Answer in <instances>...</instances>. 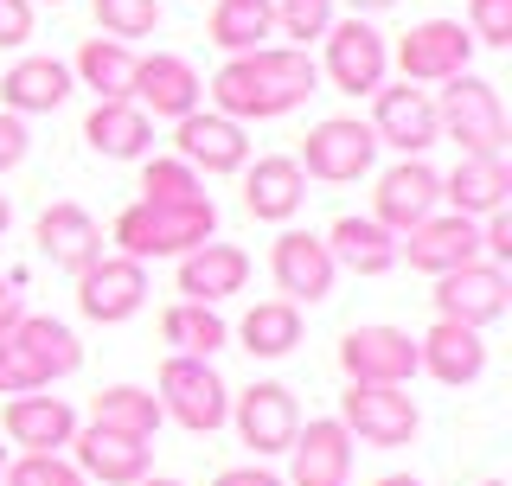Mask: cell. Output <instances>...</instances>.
<instances>
[{"instance_id":"6da1fadb","label":"cell","mask_w":512,"mask_h":486,"mask_svg":"<svg viewBox=\"0 0 512 486\" xmlns=\"http://www.w3.org/2000/svg\"><path fill=\"white\" fill-rule=\"evenodd\" d=\"M320 90V64L301 52V45H256V52H237L212 71V96L218 116L231 122H276V116H295L301 103Z\"/></svg>"},{"instance_id":"7a4b0ae2","label":"cell","mask_w":512,"mask_h":486,"mask_svg":"<svg viewBox=\"0 0 512 486\" xmlns=\"http://www.w3.org/2000/svg\"><path fill=\"white\" fill-rule=\"evenodd\" d=\"M212 231H218V205L212 199H199V205H148V199H135L116 218V256H135V263L173 256V263H180V256L199 250Z\"/></svg>"},{"instance_id":"3957f363","label":"cell","mask_w":512,"mask_h":486,"mask_svg":"<svg viewBox=\"0 0 512 486\" xmlns=\"http://www.w3.org/2000/svg\"><path fill=\"white\" fill-rule=\"evenodd\" d=\"M160 416L167 423H180L192 435H212L231 423V384L218 378L212 359H186V352H167V365H160Z\"/></svg>"},{"instance_id":"277c9868","label":"cell","mask_w":512,"mask_h":486,"mask_svg":"<svg viewBox=\"0 0 512 486\" xmlns=\"http://www.w3.org/2000/svg\"><path fill=\"white\" fill-rule=\"evenodd\" d=\"M436 122H442V141H455L461 154H506V141H512L500 90H493L487 77H474V71H461V77L442 84Z\"/></svg>"},{"instance_id":"5b68a950","label":"cell","mask_w":512,"mask_h":486,"mask_svg":"<svg viewBox=\"0 0 512 486\" xmlns=\"http://www.w3.org/2000/svg\"><path fill=\"white\" fill-rule=\"evenodd\" d=\"M320 77L340 96H372L384 77H391V45H384V32L372 20H359V13L333 20L327 39H320Z\"/></svg>"},{"instance_id":"8992f818","label":"cell","mask_w":512,"mask_h":486,"mask_svg":"<svg viewBox=\"0 0 512 486\" xmlns=\"http://www.w3.org/2000/svg\"><path fill=\"white\" fill-rule=\"evenodd\" d=\"M340 429L352 442H372V448H410L416 429H423V410H416L410 384H346Z\"/></svg>"},{"instance_id":"52a82bcc","label":"cell","mask_w":512,"mask_h":486,"mask_svg":"<svg viewBox=\"0 0 512 486\" xmlns=\"http://www.w3.org/2000/svg\"><path fill=\"white\" fill-rule=\"evenodd\" d=\"M372 160H378L372 122H359V116H327V122L308 128V141H301L295 167L308 173V180L352 186V180H365V173H372Z\"/></svg>"},{"instance_id":"ba28073f","label":"cell","mask_w":512,"mask_h":486,"mask_svg":"<svg viewBox=\"0 0 512 486\" xmlns=\"http://www.w3.org/2000/svg\"><path fill=\"white\" fill-rule=\"evenodd\" d=\"M436 320H455V327H474V333H487L493 320H506V307H512V275L500 263H461V269H448L436 275Z\"/></svg>"},{"instance_id":"9c48e42d","label":"cell","mask_w":512,"mask_h":486,"mask_svg":"<svg viewBox=\"0 0 512 486\" xmlns=\"http://www.w3.org/2000/svg\"><path fill=\"white\" fill-rule=\"evenodd\" d=\"M372 135H378V148H391L404 160H423L442 141L436 96L423 84H378L372 90Z\"/></svg>"},{"instance_id":"30bf717a","label":"cell","mask_w":512,"mask_h":486,"mask_svg":"<svg viewBox=\"0 0 512 486\" xmlns=\"http://www.w3.org/2000/svg\"><path fill=\"white\" fill-rule=\"evenodd\" d=\"M141 307H148V263H135V256H96L77 275V314L96 327H122Z\"/></svg>"},{"instance_id":"8fae6325","label":"cell","mask_w":512,"mask_h":486,"mask_svg":"<svg viewBox=\"0 0 512 486\" xmlns=\"http://www.w3.org/2000/svg\"><path fill=\"white\" fill-rule=\"evenodd\" d=\"M231 423H237V442H244L256 461H269V455H288V442H295V429H301V403H295L288 384L263 378V384H250L244 397H231Z\"/></svg>"},{"instance_id":"7c38bea8","label":"cell","mask_w":512,"mask_h":486,"mask_svg":"<svg viewBox=\"0 0 512 486\" xmlns=\"http://www.w3.org/2000/svg\"><path fill=\"white\" fill-rule=\"evenodd\" d=\"M391 64L404 71V84H448V77H461L474 64V39L461 20H423L397 39Z\"/></svg>"},{"instance_id":"4fadbf2b","label":"cell","mask_w":512,"mask_h":486,"mask_svg":"<svg viewBox=\"0 0 512 486\" xmlns=\"http://www.w3.org/2000/svg\"><path fill=\"white\" fill-rule=\"evenodd\" d=\"M340 371L346 384H410L416 378V339L404 327H346L340 333Z\"/></svg>"},{"instance_id":"5bb4252c","label":"cell","mask_w":512,"mask_h":486,"mask_svg":"<svg viewBox=\"0 0 512 486\" xmlns=\"http://www.w3.org/2000/svg\"><path fill=\"white\" fill-rule=\"evenodd\" d=\"M173 160H186L192 173H244L250 167V135L244 122L218 116V109H192L173 122Z\"/></svg>"},{"instance_id":"9a60e30c","label":"cell","mask_w":512,"mask_h":486,"mask_svg":"<svg viewBox=\"0 0 512 486\" xmlns=\"http://www.w3.org/2000/svg\"><path fill=\"white\" fill-rule=\"evenodd\" d=\"M397 263H410L416 275H448L461 263H480V218L429 212L416 231L397 237Z\"/></svg>"},{"instance_id":"2e32d148","label":"cell","mask_w":512,"mask_h":486,"mask_svg":"<svg viewBox=\"0 0 512 486\" xmlns=\"http://www.w3.org/2000/svg\"><path fill=\"white\" fill-rule=\"evenodd\" d=\"M429 212H442V173L429 167V160H397L391 173H378V192H372V212L391 237L416 231Z\"/></svg>"},{"instance_id":"e0dca14e","label":"cell","mask_w":512,"mask_h":486,"mask_svg":"<svg viewBox=\"0 0 512 486\" xmlns=\"http://www.w3.org/2000/svg\"><path fill=\"white\" fill-rule=\"evenodd\" d=\"M269 275H276L282 301H327L333 282H340V263L327 256V243H320L314 231H282L276 243H269Z\"/></svg>"},{"instance_id":"ac0fdd59","label":"cell","mask_w":512,"mask_h":486,"mask_svg":"<svg viewBox=\"0 0 512 486\" xmlns=\"http://www.w3.org/2000/svg\"><path fill=\"white\" fill-rule=\"evenodd\" d=\"M352 480V435L340 416H314L288 442V480L282 486H346Z\"/></svg>"},{"instance_id":"d6986e66","label":"cell","mask_w":512,"mask_h":486,"mask_svg":"<svg viewBox=\"0 0 512 486\" xmlns=\"http://www.w3.org/2000/svg\"><path fill=\"white\" fill-rule=\"evenodd\" d=\"M128 103H141L148 116L180 122V116H192V109L205 103V77L192 71V58H180V52L135 58V90H128Z\"/></svg>"},{"instance_id":"ffe728a7","label":"cell","mask_w":512,"mask_h":486,"mask_svg":"<svg viewBox=\"0 0 512 486\" xmlns=\"http://www.w3.org/2000/svg\"><path fill=\"white\" fill-rule=\"evenodd\" d=\"M71 467L84 480H103V486H135L154 467V448L135 442V435L103 429V423H77V435H71Z\"/></svg>"},{"instance_id":"44dd1931","label":"cell","mask_w":512,"mask_h":486,"mask_svg":"<svg viewBox=\"0 0 512 486\" xmlns=\"http://www.w3.org/2000/svg\"><path fill=\"white\" fill-rule=\"evenodd\" d=\"M0 429H7V442L26 448V455H64V448H71V435H77V410L64 397L26 391V397H7Z\"/></svg>"},{"instance_id":"7402d4cb","label":"cell","mask_w":512,"mask_h":486,"mask_svg":"<svg viewBox=\"0 0 512 486\" xmlns=\"http://www.w3.org/2000/svg\"><path fill=\"white\" fill-rule=\"evenodd\" d=\"M32 243H39V256H45L52 269L84 275L96 256H103V224H96L84 205L58 199V205H45V212H39V224H32Z\"/></svg>"},{"instance_id":"603a6c76","label":"cell","mask_w":512,"mask_h":486,"mask_svg":"<svg viewBox=\"0 0 512 486\" xmlns=\"http://www.w3.org/2000/svg\"><path fill=\"white\" fill-rule=\"evenodd\" d=\"M173 282H180V301H205V307H218V301L244 295V282H250V256L237 250V243L205 237L199 250H186V256H180Z\"/></svg>"},{"instance_id":"cb8c5ba5","label":"cell","mask_w":512,"mask_h":486,"mask_svg":"<svg viewBox=\"0 0 512 486\" xmlns=\"http://www.w3.org/2000/svg\"><path fill=\"white\" fill-rule=\"evenodd\" d=\"M506 199H512V160L506 154H461L455 173H442V205L461 218L506 212Z\"/></svg>"},{"instance_id":"d4e9b609","label":"cell","mask_w":512,"mask_h":486,"mask_svg":"<svg viewBox=\"0 0 512 486\" xmlns=\"http://www.w3.org/2000/svg\"><path fill=\"white\" fill-rule=\"evenodd\" d=\"M308 205V173L295 167V154H263L244 167V212L256 224H288Z\"/></svg>"},{"instance_id":"484cf974","label":"cell","mask_w":512,"mask_h":486,"mask_svg":"<svg viewBox=\"0 0 512 486\" xmlns=\"http://www.w3.org/2000/svg\"><path fill=\"white\" fill-rule=\"evenodd\" d=\"M416 371H429L436 384L448 391H461V384H474L480 371H487V339L474 327H455V320H436L423 339H416Z\"/></svg>"},{"instance_id":"4316f807","label":"cell","mask_w":512,"mask_h":486,"mask_svg":"<svg viewBox=\"0 0 512 486\" xmlns=\"http://www.w3.org/2000/svg\"><path fill=\"white\" fill-rule=\"evenodd\" d=\"M7 346L32 365V378H39L45 391L84 365V346H77V333L64 327V320H52V314H20V327L7 333Z\"/></svg>"},{"instance_id":"83f0119b","label":"cell","mask_w":512,"mask_h":486,"mask_svg":"<svg viewBox=\"0 0 512 486\" xmlns=\"http://www.w3.org/2000/svg\"><path fill=\"white\" fill-rule=\"evenodd\" d=\"M77 77L64 58H20L7 77H0V109L7 116H52L58 103H71Z\"/></svg>"},{"instance_id":"f1b7e54d","label":"cell","mask_w":512,"mask_h":486,"mask_svg":"<svg viewBox=\"0 0 512 486\" xmlns=\"http://www.w3.org/2000/svg\"><path fill=\"white\" fill-rule=\"evenodd\" d=\"M84 141L103 160H148L154 148V116L141 103H96L84 116Z\"/></svg>"},{"instance_id":"f546056e","label":"cell","mask_w":512,"mask_h":486,"mask_svg":"<svg viewBox=\"0 0 512 486\" xmlns=\"http://www.w3.org/2000/svg\"><path fill=\"white\" fill-rule=\"evenodd\" d=\"M327 256L340 269H352V275H384V269H397V237L384 231L378 218H359V212H346V218H333L327 224Z\"/></svg>"},{"instance_id":"4dcf8cb0","label":"cell","mask_w":512,"mask_h":486,"mask_svg":"<svg viewBox=\"0 0 512 486\" xmlns=\"http://www.w3.org/2000/svg\"><path fill=\"white\" fill-rule=\"evenodd\" d=\"M71 77L84 84L96 103H128V90H135V45L122 39H84L71 58Z\"/></svg>"},{"instance_id":"1f68e13d","label":"cell","mask_w":512,"mask_h":486,"mask_svg":"<svg viewBox=\"0 0 512 486\" xmlns=\"http://www.w3.org/2000/svg\"><path fill=\"white\" fill-rule=\"evenodd\" d=\"M160 339H167L173 352H186V359H212V352L231 346V327H224V314L205 307V301H173L167 314H160Z\"/></svg>"},{"instance_id":"d6a6232c","label":"cell","mask_w":512,"mask_h":486,"mask_svg":"<svg viewBox=\"0 0 512 486\" xmlns=\"http://www.w3.org/2000/svg\"><path fill=\"white\" fill-rule=\"evenodd\" d=\"M301 333H308V320H301L295 301H256L244 314V327H237L250 359H288L301 346Z\"/></svg>"},{"instance_id":"836d02e7","label":"cell","mask_w":512,"mask_h":486,"mask_svg":"<svg viewBox=\"0 0 512 486\" xmlns=\"http://www.w3.org/2000/svg\"><path fill=\"white\" fill-rule=\"evenodd\" d=\"M90 423H103L116 435H135V442H154V429L167 423V416H160L154 391H141V384H109V391L90 397Z\"/></svg>"},{"instance_id":"e575fe53","label":"cell","mask_w":512,"mask_h":486,"mask_svg":"<svg viewBox=\"0 0 512 486\" xmlns=\"http://www.w3.org/2000/svg\"><path fill=\"white\" fill-rule=\"evenodd\" d=\"M205 32H212V45L224 58L256 52V45H269V32H276V7H269V0H218Z\"/></svg>"},{"instance_id":"d590c367","label":"cell","mask_w":512,"mask_h":486,"mask_svg":"<svg viewBox=\"0 0 512 486\" xmlns=\"http://www.w3.org/2000/svg\"><path fill=\"white\" fill-rule=\"evenodd\" d=\"M141 199L148 205H199L212 192H205V173H192L186 160L160 154V160H141Z\"/></svg>"},{"instance_id":"8d00e7d4","label":"cell","mask_w":512,"mask_h":486,"mask_svg":"<svg viewBox=\"0 0 512 486\" xmlns=\"http://www.w3.org/2000/svg\"><path fill=\"white\" fill-rule=\"evenodd\" d=\"M269 7H276V32H282V39H295L301 52L320 45V39H327V26L340 20L333 0H269Z\"/></svg>"},{"instance_id":"74e56055","label":"cell","mask_w":512,"mask_h":486,"mask_svg":"<svg viewBox=\"0 0 512 486\" xmlns=\"http://www.w3.org/2000/svg\"><path fill=\"white\" fill-rule=\"evenodd\" d=\"M96 26L109 32V39H148V32L160 26V0H90Z\"/></svg>"},{"instance_id":"f35d334b","label":"cell","mask_w":512,"mask_h":486,"mask_svg":"<svg viewBox=\"0 0 512 486\" xmlns=\"http://www.w3.org/2000/svg\"><path fill=\"white\" fill-rule=\"evenodd\" d=\"M0 486H90V480L71 467V455H20V461H7Z\"/></svg>"},{"instance_id":"ab89813d","label":"cell","mask_w":512,"mask_h":486,"mask_svg":"<svg viewBox=\"0 0 512 486\" xmlns=\"http://www.w3.org/2000/svg\"><path fill=\"white\" fill-rule=\"evenodd\" d=\"M468 39L506 52L512 45V0H468Z\"/></svg>"},{"instance_id":"60d3db41","label":"cell","mask_w":512,"mask_h":486,"mask_svg":"<svg viewBox=\"0 0 512 486\" xmlns=\"http://www.w3.org/2000/svg\"><path fill=\"white\" fill-rule=\"evenodd\" d=\"M32 0H0V52H20V45L32 39Z\"/></svg>"},{"instance_id":"b9f144b4","label":"cell","mask_w":512,"mask_h":486,"mask_svg":"<svg viewBox=\"0 0 512 486\" xmlns=\"http://www.w3.org/2000/svg\"><path fill=\"white\" fill-rule=\"evenodd\" d=\"M26 391H45V384L32 378V365L7 346V333H0V397H26Z\"/></svg>"},{"instance_id":"7bdbcfd3","label":"cell","mask_w":512,"mask_h":486,"mask_svg":"<svg viewBox=\"0 0 512 486\" xmlns=\"http://www.w3.org/2000/svg\"><path fill=\"white\" fill-rule=\"evenodd\" d=\"M26 154H32L26 116H7V109H0V173H13V167H20Z\"/></svg>"},{"instance_id":"ee69618b","label":"cell","mask_w":512,"mask_h":486,"mask_svg":"<svg viewBox=\"0 0 512 486\" xmlns=\"http://www.w3.org/2000/svg\"><path fill=\"white\" fill-rule=\"evenodd\" d=\"M212 486H282V474H269L263 461H250V467H224Z\"/></svg>"},{"instance_id":"f6af8a7d","label":"cell","mask_w":512,"mask_h":486,"mask_svg":"<svg viewBox=\"0 0 512 486\" xmlns=\"http://www.w3.org/2000/svg\"><path fill=\"white\" fill-rule=\"evenodd\" d=\"M20 314H26V295L7 282V275H0V333H13V327H20Z\"/></svg>"},{"instance_id":"bcb514c9","label":"cell","mask_w":512,"mask_h":486,"mask_svg":"<svg viewBox=\"0 0 512 486\" xmlns=\"http://www.w3.org/2000/svg\"><path fill=\"white\" fill-rule=\"evenodd\" d=\"M333 7H346V13H359V20H372V13H391L397 0H333Z\"/></svg>"},{"instance_id":"7dc6e473","label":"cell","mask_w":512,"mask_h":486,"mask_svg":"<svg viewBox=\"0 0 512 486\" xmlns=\"http://www.w3.org/2000/svg\"><path fill=\"white\" fill-rule=\"evenodd\" d=\"M372 486H423L416 474H384V480H372Z\"/></svg>"},{"instance_id":"c3c4849f","label":"cell","mask_w":512,"mask_h":486,"mask_svg":"<svg viewBox=\"0 0 512 486\" xmlns=\"http://www.w3.org/2000/svg\"><path fill=\"white\" fill-rule=\"evenodd\" d=\"M7 224H13V205H7V192H0V237H7Z\"/></svg>"},{"instance_id":"681fc988","label":"cell","mask_w":512,"mask_h":486,"mask_svg":"<svg viewBox=\"0 0 512 486\" xmlns=\"http://www.w3.org/2000/svg\"><path fill=\"white\" fill-rule=\"evenodd\" d=\"M135 486H180V480H167V474H141Z\"/></svg>"},{"instance_id":"f907efd6","label":"cell","mask_w":512,"mask_h":486,"mask_svg":"<svg viewBox=\"0 0 512 486\" xmlns=\"http://www.w3.org/2000/svg\"><path fill=\"white\" fill-rule=\"evenodd\" d=\"M0 474H7V448H0Z\"/></svg>"},{"instance_id":"816d5d0a","label":"cell","mask_w":512,"mask_h":486,"mask_svg":"<svg viewBox=\"0 0 512 486\" xmlns=\"http://www.w3.org/2000/svg\"><path fill=\"white\" fill-rule=\"evenodd\" d=\"M32 7H39V0H32ZM45 7H64V0H45Z\"/></svg>"},{"instance_id":"f5cc1de1","label":"cell","mask_w":512,"mask_h":486,"mask_svg":"<svg viewBox=\"0 0 512 486\" xmlns=\"http://www.w3.org/2000/svg\"><path fill=\"white\" fill-rule=\"evenodd\" d=\"M480 486H506V480H480Z\"/></svg>"}]
</instances>
